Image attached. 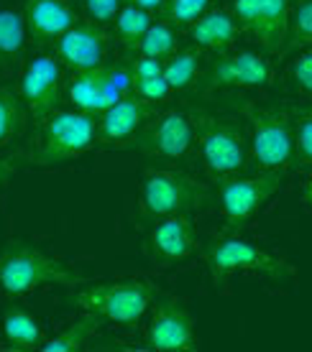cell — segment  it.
Returning <instances> with one entry per match:
<instances>
[{
    "label": "cell",
    "mask_w": 312,
    "mask_h": 352,
    "mask_svg": "<svg viewBox=\"0 0 312 352\" xmlns=\"http://www.w3.org/2000/svg\"><path fill=\"white\" fill-rule=\"evenodd\" d=\"M205 265L210 271L213 286L218 291H228L236 276H261L269 281H292L297 276L295 265L284 258L274 256L261 245L236 235L233 230H225L215 235L205 245Z\"/></svg>",
    "instance_id": "6da1fadb"
},
{
    "label": "cell",
    "mask_w": 312,
    "mask_h": 352,
    "mask_svg": "<svg viewBox=\"0 0 312 352\" xmlns=\"http://www.w3.org/2000/svg\"><path fill=\"white\" fill-rule=\"evenodd\" d=\"M195 151L202 166L215 182L223 176L241 174L251 166L249 128L233 115H218L202 107H192Z\"/></svg>",
    "instance_id": "7a4b0ae2"
},
{
    "label": "cell",
    "mask_w": 312,
    "mask_h": 352,
    "mask_svg": "<svg viewBox=\"0 0 312 352\" xmlns=\"http://www.w3.org/2000/svg\"><path fill=\"white\" fill-rule=\"evenodd\" d=\"M98 143V115L85 110H54L39 120V135L26 151L31 166H62Z\"/></svg>",
    "instance_id": "3957f363"
},
{
    "label": "cell",
    "mask_w": 312,
    "mask_h": 352,
    "mask_svg": "<svg viewBox=\"0 0 312 352\" xmlns=\"http://www.w3.org/2000/svg\"><path fill=\"white\" fill-rule=\"evenodd\" d=\"M85 276L74 271L67 261L54 258L26 243H10L0 253V291L8 296H26L44 286H80Z\"/></svg>",
    "instance_id": "277c9868"
},
{
    "label": "cell",
    "mask_w": 312,
    "mask_h": 352,
    "mask_svg": "<svg viewBox=\"0 0 312 352\" xmlns=\"http://www.w3.org/2000/svg\"><path fill=\"white\" fill-rule=\"evenodd\" d=\"M243 123L249 128L251 164L256 171L287 174L295 164V125L292 110L259 102H241Z\"/></svg>",
    "instance_id": "5b68a950"
},
{
    "label": "cell",
    "mask_w": 312,
    "mask_h": 352,
    "mask_svg": "<svg viewBox=\"0 0 312 352\" xmlns=\"http://www.w3.org/2000/svg\"><path fill=\"white\" fill-rule=\"evenodd\" d=\"M213 192L202 182L177 168H146L141 176L138 210L146 220L202 212L213 204Z\"/></svg>",
    "instance_id": "8992f818"
},
{
    "label": "cell",
    "mask_w": 312,
    "mask_h": 352,
    "mask_svg": "<svg viewBox=\"0 0 312 352\" xmlns=\"http://www.w3.org/2000/svg\"><path fill=\"white\" fill-rule=\"evenodd\" d=\"M156 289L146 278H121L85 286L74 294V304L82 311L95 314L100 322L136 327L154 304Z\"/></svg>",
    "instance_id": "52a82bcc"
},
{
    "label": "cell",
    "mask_w": 312,
    "mask_h": 352,
    "mask_svg": "<svg viewBox=\"0 0 312 352\" xmlns=\"http://www.w3.org/2000/svg\"><path fill=\"white\" fill-rule=\"evenodd\" d=\"M282 182L284 174L279 171H241L218 179V204L228 222V230L243 228L253 220L282 189Z\"/></svg>",
    "instance_id": "ba28073f"
},
{
    "label": "cell",
    "mask_w": 312,
    "mask_h": 352,
    "mask_svg": "<svg viewBox=\"0 0 312 352\" xmlns=\"http://www.w3.org/2000/svg\"><path fill=\"white\" fill-rule=\"evenodd\" d=\"M134 89V74L128 59L118 64H103L95 69L72 72V80L67 82V97L77 110L100 115L118 100L131 95Z\"/></svg>",
    "instance_id": "9c48e42d"
},
{
    "label": "cell",
    "mask_w": 312,
    "mask_h": 352,
    "mask_svg": "<svg viewBox=\"0 0 312 352\" xmlns=\"http://www.w3.org/2000/svg\"><path fill=\"white\" fill-rule=\"evenodd\" d=\"M274 82V69L264 54L256 52H223L213 54L205 62L202 77L197 85L200 95L218 89H261Z\"/></svg>",
    "instance_id": "30bf717a"
},
{
    "label": "cell",
    "mask_w": 312,
    "mask_h": 352,
    "mask_svg": "<svg viewBox=\"0 0 312 352\" xmlns=\"http://www.w3.org/2000/svg\"><path fill=\"white\" fill-rule=\"evenodd\" d=\"M149 159L182 161L195 148V123L189 110H167L143 125L134 143H128Z\"/></svg>",
    "instance_id": "8fae6325"
},
{
    "label": "cell",
    "mask_w": 312,
    "mask_h": 352,
    "mask_svg": "<svg viewBox=\"0 0 312 352\" xmlns=\"http://www.w3.org/2000/svg\"><path fill=\"white\" fill-rule=\"evenodd\" d=\"M231 13L243 34H249L267 54H282L289 34L292 0H233Z\"/></svg>",
    "instance_id": "7c38bea8"
},
{
    "label": "cell",
    "mask_w": 312,
    "mask_h": 352,
    "mask_svg": "<svg viewBox=\"0 0 312 352\" xmlns=\"http://www.w3.org/2000/svg\"><path fill=\"white\" fill-rule=\"evenodd\" d=\"M62 87L64 64L59 62L56 54H36L34 59L26 62L21 72V80H18V95L36 123L56 110Z\"/></svg>",
    "instance_id": "4fadbf2b"
},
{
    "label": "cell",
    "mask_w": 312,
    "mask_h": 352,
    "mask_svg": "<svg viewBox=\"0 0 312 352\" xmlns=\"http://www.w3.org/2000/svg\"><path fill=\"white\" fill-rule=\"evenodd\" d=\"M146 344L156 352H195V317L187 307L174 296L161 299L152 311L149 329H146Z\"/></svg>",
    "instance_id": "5bb4252c"
},
{
    "label": "cell",
    "mask_w": 312,
    "mask_h": 352,
    "mask_svg": "<svg viewBox=\"0 0 312 352\" xmlns=\"http://www.w3.org/2000/svg\"><path fill=\"white\" fill-rule=\"evenodd\" d=\"M113 38L98 21H77L74 26L54 41V54L72 72L95 69L110 62Z\"/></svg>",
    "instance_id": "9a60e30c"
},
{
    "label": "cell",
    "mask_w": 312,
    "mask_h": 352,
    "mask_svg": "<svg viewBox=\"0 0 312 352\" xmlns=\"http://www.w3.org/2000/svg\"><path fill=\"white\" fill-rule=\"evenodd\" d=\"M197 230L189 214L159 217L143 240V253L156 265H177L197 253Z\"/></svg>",
    "instance_id": "2e32d148"
},
{
    "label": "cell",
    "mask_w": 312,
    "mask_h": 352,
    "mask_svg": "<svg viewBox=\"0 0 312 352\" xmlns=\"http://www.w3.org/2000/svg\"><path fill=\"white\" fill-rule=\"evenodd\" d=\"M156 115V107L143 102L134 92L118 100L116 105L98 115V143L105 146H128L138 131Z\"/></svg>",
    "instance_id": "e0dca14e"
},
{
    "label": "cell",
    "mask_w": 312,
    "mask_h": 352,
    "mask_svg": "<svg viewBox=\"0 0 312 352\" xmlns=\"http://www.w3.org/2000/svg\"><path fill=\"white\" fill-rule=\"evenodd\" d=\"M23 16L28 34L36 41H56L80 21V13L72 8L70 0H26Z\"/></svg>",
    "instance_id": "ac0fdd59"
},
{
    "label": "cell",
    "mask_w": 312,
    "mask_h": 352,
    "mask_svg": "<svg viewBox=\"0 0 312 352\" xmlns=\"http://www.w3.org/2000/svg\"><path fill=\"white\" fill-rule=\"evenodd\" d=\"M187 34H189V41L195 46H200L202 52L223 54V52H231L243 31L231 10L210 8L205 16L197 18L195 23L187 28Z\"/></svg>",
    "instance_id": "d6986e66"
},
{
    "label": "cell",
    "mask_w": 312,
    "mask_h": 352,
    "mask_svg": "<svg viewBox=\"0 0 312 352\" xmlns=\"http://www.w3.org/2000/svg\"><path fill=\"white\" fill-rule=\"evenodd\" d=\"M205 67V52L200 46L189 44L185 49H177L169 59H164V80L171 87V92H189L197 89L200 77Z\"/></svg>",
    "instance_id": "ffe728a7"
},
{
    "label": "cell",
    "mask_w": 312,
    "mask_h": 352,
    "mask_svg": "<svg viewBox=\"0 0 312 352\" xmlns=\"http://www.w3.org/2000/svg\"><path fill=\"white\" fill-rule=\"evenodd\" d=\"M26 16L23 10L0 6V67H10L21 59L26 46Z\"/></svg>",
    "instance_id": "44dd1931"
},
{
    "label": "cell",
    "mask_w": 312,
    "mask_h": 352,
    "mask_svg": "<svg viewBox=\"0 0 312 352\" xmlns=\"http://www.w3.org/2000/svg\"><path fill=\"white\" fill-rule=\"evenodd\" d=\"M3 332L13 350H34L44 342L39 319L21 307H8L3 311Z\"/></svg>",
    "instance_id": "7402d4cb"
},
{
    "label": "cell",
    "mask_w": 312,
    "mask_h": 352,
    "mask_svg": "<svg viewBox=\"0 0 312 352\" xmlns=\"http://www.w3.org/2000/svg\"><path fill=\"white\" fill-rule=\"evenodd\" d=\"M98 327H100V319L95 314H90V311H82L80 317L70 322V327L59 332L56 337L52 340H44L39 350H46V352H80L85 350L90 344V340L98 335Z\"/></svg>",
    "instance_id": "603a6c76"
},
{
    "label": "cell",
    "mask_w": 312,
    "mask_h": 352,
    "mask_svg": "<svg viewBox=\"0 0 312 352\" xmlns=\"http://www.w3.org/2000/svg\"><path fill=\"white\" fill-rule=\"evenodd\" d=\"M28 110L18 95V89L0 87V148L23 135Z\"/></svg>",
    "instance_id": "cb8c5ba5"
},
{
    "label": "cell",
    "mask_w": 312,
    "mask_h": 352,
    "mask_svg": "<svg viewBox=\"0 0 312 352\" xmlns=\"http://www.w3.org/2000/svg\"><path fill=\"white\" fill-rule=\"evenodd\" d=\"M113 23H116L118 44L123 46L128 54H136V49H138V44H141L143 34H146L149 26H152V13L138 8V6L125 3V6H121V10H118V16H116Z\"/></svg>",
    "instance_id": "d4e9b609"
},
{
    "label": "cell",
    "mask_w": 312,
    "mask_h": 352,
    "mask_svg": "<svg viewBox=\"0 0 312 352\" xmlns=\"http://www.w3.org/2000/svg\"><path fill=\"white\" fill-rule=\"evenodd\" d=\"M177 49H179L177 28L161 21V23H152V26H149V31L143 34L141 44H138L136 54L154 56V59H169Z\"/></svg>",
    "instance_id": "484cf974"
},
{
    "label": "cell",
    "mask_w": 312,
    "mask_h": 352,
    "mask_svg": "<svg viewBox=\"0 0 312 352\" xmlns=\"http://www.w3.org/2000/svg\"><path fill=\"white\" fill-rule=\"evenodd\" d=\"M312 46V0H292L289 13V34L282 54Z\"/></svg>",
    "instance_id": "4316f807"
},
{
    "label": "cell",
    "mask_w": 312,
    "mask_h": 352,
    "mask_svg": "<svg viewBox=\"0 0 312 352\" xmlns=\"http://www.w3.org/2000/svg\"><path fill=\"white\" fill-rule=\"evenodd\" d=\"M213 3L215 0H167L159 16L164 23H169L179 31V28H189L197 18L205 16L207 10L213 8Z\"/></svg>",
    "instance_id": "83f0119b"
},
{
    "label": "cell",
    "mask_w": 312,
    "mask_h": 352,
    "mask_svg": "<svg viewBox=\"0 0 312 352\" xmlns=\"http://www.w3.org/2000/svg\"><path fill=\"white\" fill-rule=\"evenodd\" d=\"M292 125H295V161L312 166V107H292Z\"/></svg>",
    "instance_id": "f1b7e54d"
},
{
    "label": "cell",
    "mask_w": 312,
    "mask_h": 352,
    "mask_svg": "<svg viewBox=\"0 0 312 352\" xmlns=\"http://www.w3.org/2000/svg\"><path fill=\"white\" fill-rule=\"evenodd\" d=\"M136 97H141L143 102L149 105H159V102H167L174 92L167 85L164 74H156V77H136L134 80V89H131Z\"/></svg>",
    "instance_id": "f546056e"
},
{
    "label": "cell",
    "mask_w": 312,
    "mask_h": 352,
    "mask_svg": "<svg viewBox=\"0 0 312 352\" xmlns=\"http://www.w3.org/2000/svg\"><path fill=\"white\" fill-rule=\"evenodd\" d=\"M289 77L295 82V87L302 92V95L312 97V46L307 52H302L292 62V69H289Z\"/></svg>",
    "instance_id": "4dcf8cb0"
},
{
    "label": "cell",
    "mask_w": 312,
    "mask_h": 352,
    "mask_svg": "<svg viewBox=\"0 0 312 352\" xmlns=\"http://www.w3.org/2000/svg\"><path fill=\"white\" fill-rule=\"evenodd\" d=\"M82 6H85V13L90 16V21H98L103 26H107V23L116 21L123 0H82Z\"/></svg>",
    "instance_id": "1f68e13d"
},
{
    "label": "cell",
    "mask_w": 312,
    "mask_h": 352,
    "mask_svg": "<svg viewBox=\"0 0 312 352\" xmlns=\"http://www.w3.org/2000/svg\"><path fill=\"white\" fill-rule=\"evenodd\" d=\"M125 3L138 6V8L149 10V13H159V10L164 8V3H167V0H125Z\"/></svg>",
    "instance_id": "d6a6232c"
},
{
    "label": "cell",
    "mask_w": 312,
    "mask_h": 352,
    "mask_svg": "<svg viewBox=\"0 0 312 352\" xmlns=\"http://www.w3.org/2000/svg\"><path fill=\"white\" fill-rule=\"evenodd\" d=\"M13 171H16V166L10 164V159H0V184H6Z\"/></svg>",
    "instance_id": "836d02e7"
},
{
    "label": "cell",
    "mask_w": 312,
    "mask_h": 352,
    "mask_svg": "<svg viewBox=\"0 0 312 352\" xmlns=\"http://www.w3.org/2000/svg\"><path fill=\"white\" fill-rule=\"evenodd\" d=\"M304 204L312 210V176L307 179V184H304Z\"/></svg>",
    "instance_id": "e575fe53"
},
{
    "label": "cell",
    "mask_w": 312,
    "mask_h": 352,
    "mask_svg": "<svg viewBox=\"0 0 312 352\" xmlns=\"http://www.w3.org/2000/svg\"><path fill=\"white\" fill-rule=\"evenodd\" d=\"M310 107H312V102H310Z\"/></svg>",
    "instance_id": "d590c367"
}]
</instances>
